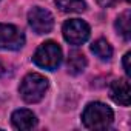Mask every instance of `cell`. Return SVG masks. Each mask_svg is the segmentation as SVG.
<instances>
[{"label":"cell","mask_w":131,"mask_h":131,"mask_svg":"<svg viewBox=\"0 0 131 131\" xmlns=\"http://www.w3.org/2000/svg\"><path fill=\"white\" fill-rule=\"evenodd\" d=\"M117 2V0H97V3L100 5V6H111V5H114Z\"/></svg>","instance_id":"obj_14"},{"label":"cell","mask_w":131,"mask_h":131,"mask_svg":"<svg viewBox=\"0 0 131 131\" xmlns=\"http://www.w3.org/2000/svg\"><path fill=\"white\" fill-rule=\"evenodd\" d=\"M110 96L116 103L122 106H128L129 105V82L126 79L114 80L110 86Z\"/></svg>","instance_id":"obj_7"},{"label":"cell","mask_w":131,"mask_h":131,"mask_svg":"<svg viewBox=\"0 0 131 131\" xmlns=\"http://www.w3.org/2000/svg\"><path fill=\"white\" fill-rule=\"evenodd\" d=\"M126 2H129V0H126Z\"/></svg>","instance_id":"obj_16"},{"label":"cell","mask_w":131,"mask_h":131,"mask_svg":"<svg viewBox=\"0 0 131 131\" xmlns=\"http://www.w3.org/2000/svg\"><path fill=\"white\" fill-rule=\"evenodd\" d=\"M131 16H129V11L126 9V11H123L119 17H117V20H116V29H117V32L128 42L129 39H131Z\"/></svg>","instance_id":"obj_10"},{"label":"cell","mask_w":131,"mask_h":131,"mask_svg":"<svg viewBox=\"0 0 131 131\" xmlns=\"http://www.w3.org/2000/svg\"><path fill=\"white\" fill-rule=\"evenodd\" d=\"M63 37L70 45H82L88 40L90 37V26L86 22L80 20V19H70L63 23L62 28Z\"/></svg>","instance_id":"obj_4"},{"label":"cell","mask_w":131,"mask_h":131,"mask_svg":"<svg viewBox=\"0 0 131 131\" xmlns=\"http://www.w3.org/2000/svg\"><path fill=\"white\" fill-rule=\"evenodd\" d=\"M113 119H114L113 110L102 102L88 103L82 114L83 125L90 129H106L113 123Z\"/></svg>","instance_id":"obj_1"},{"label":"cell","mask_w":131,"mask_h":131,"mask_svg":"<svg viewBox=\"0 0 131 131\" xmlns=\"http://www.w3.org/2000/svg\"><path fill=\"white\" fill-rule=\"evenodd\" d=\"M28 22L37 34H48L54 26V19L51 13L40 6H36L28 13Z\"/></svg>","instance_id":"obj_6"},{"label":"cell","mask_w":131,"mask_h":131,"mask_svg":"<svg viewBox=\"0 0 131 131\" xmlns=\"http://www.w3.org/2000/svg\"><path fill=\"white\" fill-rule=\"evenodd\" d=\"M32 60L37 67L52 71L62 62V49L56 42L48 40L37 48V51L32 56Z\"/></svg>","instance_id":"obj_3"},{"label":"cell","mask_w":131,"mask_h":131,"mask_svg":"<svg viewBox=\"0 0 131 131\" xmlns=\"http://www.w3.org/2000/svg\"><path fill=\"white\" fill-rule=\"evenodd\" d=\"M3 71H5V68H3V65H2V62H0V76L3 74Z\"/></svg>","instance_id":"obj_15"},{"label":"cell","mask_w":131,"mask_h":131,"mask_svg":"<svg viewBox=\"0 0 131 131\" xmlns=\"http://www.w3.org/2000/svg\"><path fill=\"white\" fill-rule=\"evenodd\" d=\"M91 51L102 60H110L113 56V48L111 45L105 40V39H99L96 42H93L91 45Z\"/></svg>","instance_id":"obj_12"},{"label":"cell","mask_w":131,"mask_h":131,"mask_svg":"<svg viewBox=\"0 0 131 131\" xmlns=\"http://www.w3.org/2000/svg\"><path fill=\"white\" fill-rule=\"evenodd\" d=\"M46 90H48V79L39 73L26 74L19 86L22 99L28 103H37L39 100H42Z\"/></svg>","instance_id":"obj_2"},{"label":"cell","mask_w":131,"mask_h":131,"mask_svg":"<svg viewBox=\"0 0 131 131\" xmlns=\"http://www.w3.org/2000/svg\"><path fill=\"white\" fill-rule=\"evenodd\" d=\"M56 5L63 13H83L86 9L83 0H56Z\"/></svg>","instance_id":"obj_11"},{"label":"cell","mask_w":131,"mask_h":131,"mask_svg":"<svg viewBox=\"0 0 131 131\" xmlns=\"http://www.w3.org/2000/svg\"><path fill=\"white\" fill-rule=\"evenodd\" d=\"M23 45H25V36L17 26L0 23V49L17 51Z\"/></svg>","instance_id":"obj_5"},{"label":"cell","mask_w":131,"mask_h":131,"mask_svg":"<svg viewBox=\"0 0 131 131\" xmlns=\"http://www.w3.org/2000/svg\"><path fill=\"white\" fill-rule=\"evenodd\" d=\"M11 122H13V126L17 129H32L37 125V119L34 113L25 108L16 110L11 116Z\"/></svg>","instance_id":"obj_8"},{"label":"cell","mask_w":131,"mask_h":131,"mask_svg":"<svg viewBox=\"0 0 131 131\" xmlns=\"http://www.w3.org/2000/svg\"><path fill=\"white\" fill-rule=\"evenodd\" d=\"M67 67H68V71L71 74H80L86 67V57L80 51H71L68 56Z\"/></svg>","instance_id":"obj_9"},{"label":"cell","mask_w":131,"mask_h":131,"mask_svg":"<svg viewBox=\"0 0 131 131\" xmlns=\"http://www.w3.org/2000/svg\"><path fill=\"white\" fill-rule=\"evenodd\" d=\"M129 59H131V52H126V54H125V57H123V68H125V73H126V76H131Z\"/></svg>","instance_id":"obj_13"}]
</instances>
